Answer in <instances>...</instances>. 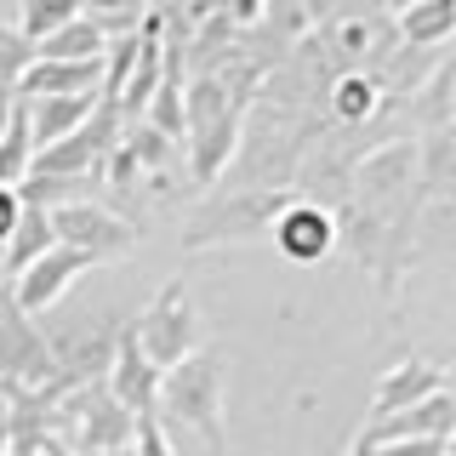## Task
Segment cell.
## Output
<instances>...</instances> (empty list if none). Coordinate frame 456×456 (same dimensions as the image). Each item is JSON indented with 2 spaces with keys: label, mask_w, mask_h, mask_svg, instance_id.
Segmentation results:
<instances>
[{
  "label": "cell",
  "mask_w": 456,
  "mask_h": 456,
  "mask_svg": "<svg viewBox=\"0 0 456 456\" xmlns=\"http://www.w3.org/2000/svg\"><path fill=\"white\" fill-rule=\"evenodd\" d=\"M160 411L166 422L194 428L217 456H228V434H223V354L217 348H194L189 360H177L160 377Z\"/></svg>",
  "instance_id": "6da1fadb"
},
{
  "label": "cell",
  "mask_w": 456,
  "mask_h": 456,
  "mask_svg": "<svg viewBox=\"0 0 456 456\" xmlns=\"http://www.w3.org/2000/svg\"><path fill=\"white\" fill-rule=\"evenodd\" d=\"M57 377V360H52V342L35 320L18 308L12 285L0 280V388H18V394H35Z\"/></svg>",
  "instance_id": "7a4b0ae2"
},
{
  "label": "cell",
  "mask_w": 456,
  "mask_h": 456,
  "mask_svg": "<svg viewBox=\"0 0 456 456\" xmlns=\"http://www.w3.org/2000/svg\"><path fill=\"white\" fill-rule=\"evenodd\" d=\"M126 331L137 337V348L149 354V365L171 370L177 360H189V354L200 348V320H194V303H189V285L171 280L160 297H154L149 308L137 314Z\"/></svg>",
  "instance_id": "3957f363"
},
{
  "label": "cell",
  "mask_w": 456,
  "mask_h": 456,
  "mask_svg": "<svg viewBox=\"0 0 456 456\" xmlns=\"http://www.w3.org/2000/svg\"><path fill=\"white\" fill-rule=\"evenodd\" d=\"M280 189H240V194H223L211 200V206L194 211L189 234H183V246H217V240H251L256 228H274L280 217Z\"/></svg>",
  "instance_id": "277c9868"
},
{
  "label": "cell",
  "mask_w": 456,
  "mask_h": 456,
  "mask_svg": "<svg viewBox=\"0 0 456 456\" xmlns=\"http://www.w3.org/2000/svg\"><path fill=\"white\" fill-rule=\"evenodd\" d=\"M46 217H52L57 246H75L80 256H92V263H114V256H126L137 246V228L126 217H114L109 206H97V200L57 206V211H46Z\"/></svg>",
  "instance_id": "5b68a950"
},
{
  "label": "cell",
  "mask_w": 456,
  "mask_h": 456,
  "mask_svg": "<svg viewBox=\"0 0 456 456\" xmlns=\"http://www.w3.org/2000/svg\"><path fill=\"white\" fill-rule=\"evenodd\" d=\"M86 268H97L92 256H80L75 246H52L46 256H35V263L23 268V274H12V297H18V308L28 314V320H40V314H52L57 303H63V291L75 285Z\"/></svg>",
  "instance_id": "8992f818"
},
{
  "label": "cell",
  "mask_w": 456,
  "mask_h": 456,
  "mask_svg": "<svg viewBox=\"0 0 456 456\" xmlns=\"http://www.w3.org/2000/svg\"><path fill=\"white\" fill-rule=\"evenodd\" d=\"M160 377L166 370L160 365H149V354L137 348V337L132 331H120V342H114V365H109V394L120 399L132 417H154L160 411Z\"/></svg>",
  "instance_id": "52a82bcc"
},
{
  "label": "cell",
  "mask_w": 456,
  "mask_h": 456,
  "mask_svg": "<svg viewBox=\"0 0 456 456\" xmlns=\"http://www.w3.org/2000/svg\"><path fill=\"white\" fill-rule=\"evenodd\" d=\"M274 246L291 256V263H320V256L337 246V217L325 206H314V200H291L274 217Z\"/></svg>",
  "instance_id": "ba28073f"
},
{
  "label": "cell",
  "mask_w": 456,
  "mask_h": 456,
  "mask_svg": "<svg viewBox=\"0 0 456 456\" xmlns=\"http://www.w3.org/2000/svg\"><path fill=\"white\" fill-rule=\"evenodd\" d=\"M417 177V142L411 137H394L382 142V149H370L360 171H354V189H360L365 206H388V200L405 189V183Z\"/></svg>",
  "instance_id": "9c48e42d"
},
{
  "label": "cell",
  "mask_w": 456,
  "mask_h": 456,
  "mask_svg": "<svg viewBox=\"0 0 456 456\" xmlns=\"http://www.w3.org/2000/svg\"><path fill=\"white\" fill-rule=\"evenodd\" d=\"M439 377H445V370H434L428 360H405V365H394L388 377L370 388V411H365V422L394 417V411H411V405H422V399H434V394H439Z\"/></svg>",
  "instance_id": "30bf717a"
},
{
  "label": "cell",
  "mask_w": 456,
  "mask_h": 456,
  "mask_svg": "<svg viewBox=\"0 0 456 456\" xmlns=\"http://www.w3.org/2000/svg\"><path fill=\"white\" fill-rule=\"evenodd\" d=\"M18 103H23V97H18ZM92 109H97V92H86V97H35V103H23L35 154L52 149V142H63L69 132H80V126L92 120Z\"/></svg>",
  "instance_id": "8fae6325"
},
{
  "label": "cell",
  "mask_w": 456,
  "mask_h": 456,
  "mask_svg": "<svg viewBox=\"0 0 456 456\" xmlns=\"http://www.w3.org/2000/svg\"><path fill=\"white\" fill-rule=\"evenodd\" d=\"M103 52H109V35L92 18H75V23L57 28V35L35 40V57H40V63H103Z\"/></svg>",
  "instance_id": "7c38bea8"
},
{
  "label": "cell",
  "mask_w": 456,
  "mask_h": 456,
  "mask_svg": "<svg viewBox=\"0 0 456 456\" xmlns=\"http://www.w3.org/2000/svg\"><path fill=\"white\" fill-rule=\"evenodd\" d=\"M456 35V0H411L399 6V40L405 46H445Z\"/></svg>",
  "instance_id": "4fadbf2b"
},
{
  "label": "cell",
  "mask_w": 456,
  "mask_h": 456,
  "mask_svg": "<svg viewBox=\"0 0 456 456\" xmlns=\"http://www.w3.org/2000/svg\"><path fill=\"white\" fill-rule=\"evenodd\" d=\"M57 246V234H52V217L46 211H35V206H23V217H18V228H12V240H6V268L0 274H23L35 256H46Z\"/></svg>",
  "instance_id": "5bb4252c"
},
{
  "label": "cell",
  "mask_w": 456,
  "mask_h": 456,
  "mask_svg": "<svg viewBox=\"0 0 456 456\" xmlns=\"http://www.w3.org/2000/svg\"><path fill=\"white\" fill-rule=\"evenodd\" d=\"M28 166H35V137H28V114L18 103V114H12L6 137H0V189L18 194V183L28 177Z\"/></svg>",
  "instance_id": "9a60e30c"
},
{
  "label": "cell",
  "mask_w": 456,
  "mask_h": 456,
  "mask_svg": "<svg viewBox=\"0 0 456 456\" xmlns=\"http://www.w3.org/2000/svg\"><path fill=\"white\" fill-rule=\"evenodd\" d=\"M80 18H92L109 40L137 35V23L149 18V0H80Z\"/></svg>",
  "instance_id": "2e32d148"
},
{
  "label": "cell",
  "mask_w": 456,
  "mask_h": 456,
  "mask_svg": "<svg viewBox=\"0 0 456 456\" xmlns=\"http://www.w3.org/2000/svg\"><path fill=\"white\" fill-rule=\"evenodd\" d=\"M80 18V0H23V40L35 46V40H46V35H57L63 23H75Z\"/></svg>",
  "instance_id": "e0dca14e"
},
{
  "label": "cell",
  "mask_w": 456,
  "mask_h": 456,
  "mask_svg": "<svg viewBox=\"0 0 456 456\" xmlns=\"http://www.w3.org/2000/svg\"><path fill=\"white\" fill-rule=\"evenodd\" d=\"M331 109L342 114V120H365V114L377 109V80L370 75H342L331 86Z\"/></svg>",
  "instance_id": "ac0fdd59"
},
{
  "label": "cell",
  "mask_w": 456,
  "mask_h": 456,
  "mask_svg": "<svg viewBox=\"0 0 456 456\" xmlns=\"http://www.w3.org/2000/svg\"><path fill=\"white\" fill-rule=\"evenodd\" d=\"M28 63H35V46L23 40V28H12L6 18H0V86L18 92V80L28 75Z\"/></svg>",
  "instance_id": "d6986e66"
},
{
  "label": "cell",
  "mask_w": 456,
  "mask_h": 456,
  "mask_svg": "<svg viewBox=\"0 0 456 456\" xmlns=\"http://www.w3.org/2000/svg\"><path fill=\"white\" fill-rule=\"evenodd\" d=\"M132 456H171V439H166V428H160V411H154V417H137V428H132Z\"/></svg>",
  "instance_id": "ffe728a7"
},
{
  "label": "cell",
  "mask_w": 456,
  "mask_h": 456,
  "mask_svg": "<svg viewBox=\"0 0 456 456\" xmlns=\"http://www.w3.org/2000/svg\"><path fill=\"white\" fill-rule=\"evenodd\" d=\"M370 456H445V439H405V445H377Z\"/></svg>",
  "instance_id": "44dd1931"
},
{
  "label": "cell",
  "mask_w": 456,
  "mask_h": 456,
  "mask_svg": "<svg viewBox=\"0 0 456 456\" xmlns=\"http://www.w3.org/2000/svg\"><path fill=\"white\" fill-rule=\"evenodd\" d=\"M18 217H23V200L12 194V189H0V246L12 240V228H18Z\"/></svg>",
  "instance_id": "7402d4cb"
},
{
  "label": "cell",
  "mask_w": 456,
  "mask_h": 456,
  "mask_svg": "<svg viewBox=\"0 0 456 456\" xmlns=\"http://www.w3.org/2000/svg\"><path fill=\"white\" fill-rule=\"evenodd\" d=\"M12 114H18V92H12V86H0V137H6Z\"/></svg>",
  "instance_id": "603a6c76"
},
{
  "label": "cell",
  "mask_w": 456,
  "mask_h": 456,
  "mask_svg": "<svg viewBox=\"0 0 456 456\" xmlns=\"http://www.w3.org/2000/svg\"><path fill=\"white\" fill-rule=\"evenodd\" d=\"M0 456H12V422H6V399H0Z\"/></svg>",
  "instance_id": "cb8c5ba5"
},
{
  "label": "cell",
  "mask_w": 456,
  "mask_h": 456,
  "mask_svg": "<svg viewBox=\"0 0 456 456\" xmlns=\"http://www.w3.org/2000/svg\"><path fill=\"white\" fill-rule=\"evenodd\" d=\"M439 394H445V405L456 411V370H451V377H439Z\"/></svg>",
  "instance_id": "d4e9b609"
},
{
  "label": "cell",
  "mask_w": 456,
  "mask_h": 456,
  "mask_svg": "<svg viewBox=\"0 0 456 456\" xmlns=\"http://www.w3.org/2000/svg\"><path fill=\"white\" fill-rule=\"evenodd\" d=\"M445 451H456V428H451V434H445Z\"/></svg>",
  "instance_id": "484cf974"
},
{
  "label": "cell",
  "mask_w": 456,
  "mask_h": 456,
  "mask_svg": "<svg viewBox=\"0 0 456 456\" xmlns=\"http://www.w3.org/2000/svg\"><path fill=\"white\" fill-rule=\"evenodd\" d=\"M0 268H6V246H0Z\"/></svg>",
  "instance_id": "4316f807"
},
{
  "label": "cell",
  "mask_w": 456,
  "mask_h": 456,
  "mask_svg": "<svg viewBox=\"0 0 456 456\" xmlns=\"http://www.w3.org/2000/svg\"><path fill=\"white\" fill-rule=\"evenodd\" d=\"M445 456H456V451H445Z\"/></svg>",
  "instance_id": "83f0119b"
}]
</instances>
